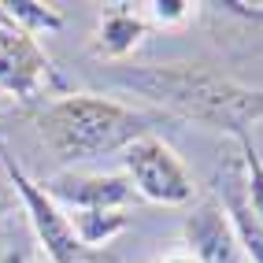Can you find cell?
Masks as SVG:
<instances>
[{"mask_svg":"<svg viewBox=\"0 0 263 263\" xmlns=\"http://www.w3.org/2000/svg\"><path fill=\"white\" fill-rule=\"evenodd\" d=\"M48 197H63L67 204L82 208V215H97V212H111V208L126 204L134 185L126 178H74V174H60V178H52L48 185H41Z\"/></svg>","mask_w":263,"mask_h":263,"instance_id":"8","label":"cell"},{"mask_svg":"<svg viewBox=\"0 0 263 263\" xmlns=\"http://www.w3.org/2000/svg\"><path fill=\"white\" fill-rule=\"evenodd\" d=\"M0 263H26V256H23V252H8V256L0 259Z\"/></svg>","mask_w":263,"mask_h":263,"instance_id":"14","label":"cell"},{"mask_svg":"<svg viewBox=\"0 0 263 263\" xmlns=\"http://www.w3.org/2000/svg\"><path fill=\"white\" fill-rule=\"evenodd\" d=\"M0 163H4V171H8V185L15 189V197H19L23 208L30 212V222H33V230H37L48 259L52 263H85L89 249L82 245L74 222L67 219L60 208H56V200L41 189V182H33L30 174L11 160V152L4 145H0Z\"/></svg>","mask_w":263,"mask_h":263,"instance_id":"3","label":"cell"},{"mask_svg":"<svg viewBox=\"0 0 263 263\" xmlns=\"http://www.w3.org/2000/svg\"><path fill=\"white\" fill-rule=\"evenodd\" d=\"M145 37V23L141 19H134L130 11H115L108 15V19L100 23V33H97V52L100 56H126V52Z\"/></svg>","mask_w":263,"mask_h":263,"instance_id":"9","label":"cell"},{"mask_svg":"<svg viewBox=\"0 0 263 263\" xmlns=\"http://www.w3.org/2000/svg\"><path fill=\"white\" fill-rule=\"evenodd\" d=\"M152 8H156V15H160V19H185L193 4H185V0H156Z\"/></svg>","mask_w":263,"mask_h":263,"instance_id":"12","label":"cell"},{"mask_svg":"<svg viewBox=\"0 0 263 263\" xmlns=\"http://www.w3.org/2000/svg\"><path fill=\"white\" fill-rule=\"evenodd\" d=\"M126 171H130V185L156 204H185L193 197L189 171L174 156V148L152 134L126 148Z\"/></svg>","mask_w":263,"mask_h":263,"instance_id":"4","label":"cell"},{"mask_svg":"<svg viewBox=\"0 0 263 263\" xmlns=\"http://www.w3.org/2000/svg\"><path fill=\"white\" fill-rule=\"evenodd\" d=\"M219 197L222 212L230 219L234 234L241 241V249L249 252L256 263H263V222L256 215V208L249 200V178H245V160H230L219 171Z\"/></svg>","mask_w":263,"mask_h":263,"instance_id":"6","label":"cell"},{"mask_svg":"<svg viewBox=\"0 0 263 263\" xmlns=\"http://www.w3.org/2000/svg\"><path fill=\"white\" fill-rule=\"evenodd\" d=\"M8 15L15 23H19V30H56L63 19H60V11H52L45 4H30V0H15V4H4Z\"/></svg>","mask_w":263,"mask_h":263,"instance_id":"10","label":"cell"},{"mask_svg":"<svg viewBox=\"0 0 263 263\" xmlns=\"http://www.w3.org/2000/svg\"><path fill=\"white\" fill-rule=\"evenodd\" d=\"M11 204H15V189L0 182V219H4V215L11 212Z\"/></svg>","mask_w":263,"mask_h":263,"instance_id":"13","label":"cell"},{"mask_svg":"<svg viewBox=\"0 0 263 263\" xmlns=\"http://www.w3.org/2000/svg\"><path fill=\"white\" fill-rule=\"evenodd\" d=\"M111 78L182 119H193L208 130L234 134L237 141L249 137V126L263 119V89L212 71L204 63L119 67Z\"/></svg>","mask_w":263,"mask_h":263,"instance_id":"1","label":"cell"},{"mask_svg":"<svg viewBox=\"0 0 263 263\" xmlns=\"http://www.w3.org/2000/svg\"><path fill=\"white\" fill-rule=\"evenodd\" d=\"M185 237L197 263H237L241 256V241L219 204H200L185 222Z\"/></svg>","mask_w":263,"mask_h":263,"instance_id":"7","label":"cell"},{"mask_svg":"<svg viewBox=\"0 0 263 263\" xmlns=\"http://www.w3.org/2000/svg\"><path fill=\"white\" fill-rule=\"evenodd\" d=\"M0 89L19 100H37L60 89L41 45L19 26H0Z\"/></svg>","mask_w":263,"mask_h":263,"instance_id":"5","label":"cell"},{"mask_svg":"<svg viewBox=\"0 0 263 263\" xmlns=\"http://www.w3.org/2000/svg\"><path fill=\"white\" fill-rule=\"evenodd\" d=\"M37 130L63 163H82V160L130 148L134 141L148 137L152 126L134 108H122V104L104 97L74 93L45 104V111L37 115Z\"/></svg>","mask_w":263,"mask_h":263,"instance_id":"2","label":"cell"},{"mask_svg":"<svg viewBox=\"0 0 263 263\" xmlns=\"http://www.w3.org/2000/svg\"><path fill=\"white\" fill-rule=\"evenodd\" d=\"M241 160H245V178H249V200H252L256 215L263 222V163H259V156H256L249 137H241Z\"/></svg>","mask_w":263,"mask_h":263,"instance_id":"11","label":"cell"},{"mask_svg":"<svg viewBox=\"0 0 263 263\" xmlns=\"http://www.w3.org/2000/svg\"><path fill=\"white\" fill-rule=\"evenodd\" d=\"M167 263H197V259H185V256H174V259H167Z\"/></svg>","mask_w":263,"mask_h":263,"instance_id":"15","label":"cell"}]
</instances>
